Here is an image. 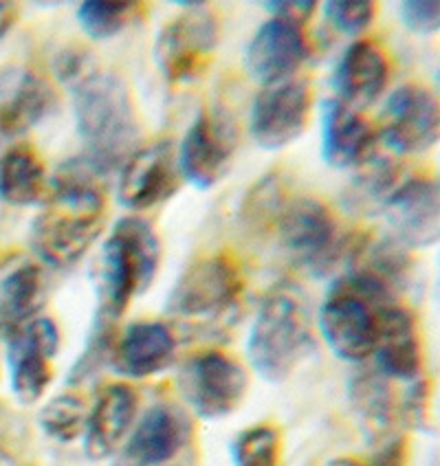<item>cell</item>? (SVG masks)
I'll return each mask as SVG.
<instances>
[{
    "mask_svg": "<svg viewBox=\"0 0 440 466\" xmlns=\"http://www.w3.org/2000/svg\"><path fill=\"white\" fill-rule=\"evenodd\" d=\"M104 178V169L88 157L57 169L49 203L31 227V247L40 259L68 268L102 236L108 218Z\"/></svg>",
    "mask_w": 440,
    "mask_h": 466,
    "instance_id": "cell-1",
    "label": "cell"
},
{
    "mask_svg": "<svg viewBox=\"0 0 440 466\" xmlns=\"http://www.w3.org/2000/svg\"><path fill=\"white\" fill-rule=\"evenodd\" d=\"M67 86L73 93V110L87 157L106 174L128 161L141 137L128 84L95 62Z\"/></svg>",
    "mask_w": 440,
    "mask_h": 466,
    "instance_id": "cell-2",
    "label": "cell"
},
{
    "mask_svg": "<svg viewBox=\"0 0 440 466\" xmlns=\"http://www.w3.org/2000/svg\"><path fill=\"white\" fill-rule=\"evenodd\" d=\"M161 264V242L141 218H124L110 231L95 271L97 319L115 324L130 301L152 284Z\"/></svg>",
    "mask_w": 440,
    "mask_h": 466,
    "instance_id": "cell-3",
    "label": "cell"
},
{
    "mask_svg": "<svg viewBox=\"0 0 440 466\" xmlns=\"http://www.w3.org/2000/svg\"><path fill=\"white\" fill-rule=\"evenodd\" d=\"M312 348L315 337L306 299L293 286H278L262 301L249 330V363L269 383H284Z\"/></svg>",
    "mask_w": 440,
    "mask_h": 466,
    "instance_id": "cell-4",
    "label": "cell"
},
{
    "mask_svg": "<svg viewBox=\"0 0 440 466\" xmlns=\"http://www.w3.org/2000/svg\"><path fill=\"white\" fill-rule=\"evenodd\" d=\"M396 301L394 293L362 273L346 271L333 284L320 310V330L328 348L348 363L373 357L379 312Z\"/></svg>",
    "mask_w": 440,
    "mask_h": 466,
    "instance_id": "cell-5",
    "label": "cell"
},
{
    "mask_svg": "<svg viewBox=\"0 0 440 466\" xmlns=\"http://www.w3.org/2000/svg\"><path fill=\"white\" fill-rule=\"evenodd\" d=\"M271 227L284 251L320 278L350 256L353 240L339 233L335 214L311 196H286Z\"/></svg>",
    "mask_w": 440,
    "mask_h": 466,
    "instance_id": "cell-6",
    "label": "cell"
},
{
    "mask_svg": "<svg viewBox=\"0 0 440 466\" xmlns=\"http://www.w3.org/2000/svg\"><path fill=\"white\" fill-rule=\"evenodd\" d=\"M245 290L240 264L227 253L196 259L169 293L166 312L185 324H219L231 317Z\"/></svg>",
    "mask_w": 440,
    "mask_h": 466,
    "instance_id": "cell-7",
    "label": "cell"
},
{
    "mask_svg": "<svg viewBox=\"0 0 440 466\" xmlns=\"http://www.w3.org/2000/svg\"><path fill=\"white\" fill-rule=\"evenodd\" d=\"M179 390L196 416L203 420H220L233 414L245 400L249 374L245 365L231 354L203 350L183 363Z\"/></svg>",
    "mask_w": 440,
    "mask_h": 466,
    "instance_id": "cell-8",
    "label": "cell"
},
{
    "mask_svg": "<svg viewBox=\"0 0 440 466\" xmlns=\"http://www.w3.org/2000/svg\"><path fill=\"white\" fill-rule=\"evenodd\" d=\"M185 12L168 23L157 38L155 57L168 82L181 84L199 77L210 65L220 40V25L205 3H181Z\"/></svg>",
    "mask_w": 440,
    "mask_h": 466,
    "instance_id": "cell-9",
    "label": "cell"
},
{
    "mask_svg": "<svg viewBox=\"0 0 440 466\" xmlns=\"http://www.w3.org/2000/svg\"><path fill=\"white\" fill-rule=\"evenodd\" d=\"M379 135L396 155H421L440 135L438 99L421 84H405L390 93L381 110Z\"/></svg>",
    "mask_w": 440,
    "mask_h": 466,
    "instance_id": "cell-10",
    "label": "cell"
},
{
    "mask_svg": "<svg viewBox=\"0 0 440 466\" xmlns=\"http://www.w3.org/2000/svg\"><path fill=\"white\" fill-rule=\"evenodd\" d=\"M236 146L238 130L231 116L203 110L185 132L177 152L181 177L199 189L214 187L230 169Z\"/></svg>",
    "mask_w": 440,
    "mask_h": 466,
    "instance_id": "cell-11",
    "label": "cell"
},
{
    "mask_svg": "<svg viewBox=\"0 0 440 466\" xmlns=\"http://www.w3.org/2000/svg\"><path fill=\"white\" fill-rule=\"evenodd\" d=\"M312 93L304 79L267 86L258 93L249 119L253 141L264 150H282L309 128Z\"/></svg>",
    "mask_w": 440,
    "mask_h": 466,
    "instance_id": "cell-12",
    "label": "cell"
},
{
    "mask_svg": "<svg viewBox=\"0 0 440 466\" xmlns=\"http://www.w3.org/2000/svg\"><path fill=\"white\" fill-rule=\"evenodd\" d=\"M12 368L15 399L25 405L40 400L53 380V365L60 350V330L49 317H36L5 339Z\"/></svg>",
    "mask_w": 440,
    "mask_h": 466,
    "instance_id": "cell-13",
    "label": "cell"
},
{
    "mask_svg": "<svg viewBox=\"0 0 440 466\" xmlns=\"http://www.w3.org/2000/svg\"><path fill=\"white\" fill-rule=\"evenodd\" d=\"M192 418L174 402L150 407L119 449L115 466H166L192 441Z\"/></svg>",
    "mask_w": 440,
    "mask_h": 466,
    "instance_id": "cell-14",
    "label": "cell"
},
{
    "mask_svg": "<svg viewBox=\"0 0 440 466\" xmlns=\"http://www.w3.org/2000/svg\"><path fill=\"white\" fill-rule=\"evenodd\" d=\"M181 169L172 141H157L137 147V152L124 163L117 198L128 209H152L166 203L179 192Z\"/></svg>",
    "mask_w": 440,
    "mask_h": 466,
    "instance_id": "cell-15",
    "label": "cell"
},
{
    "mask_svg": "<svg viewBox=\"0 0 440 466\" xmlns=\"http://www.w3.org/2000/svg\"><path fill=\"white\" fill-rule=\"evenodd\" d=\"M394 240L405 248L434 247L440 238V189L432 177H412L385 200Z\"/></svg>",
    "mask_w": 440,
    "mask_h": 466,
    "instance_id": "cell-16",
    "label": "cell"
},
{
    "mask_svg": "<svg viewBox=\"0 0 440 466\" xmlns=\"http://www.w3.org/2000/svg\"><path fill=\"white\" fill-rule=\"evenodd\" d=\"M309 57L302 26L271 18L256 31L245 51V65L264 88L289 82Z\"/></svg>",
    "mask_w": 440,
    "mask_h": 466,
    "instance_id": "cell-17",
    "label": "cell"
},
{
    "mask_svg": "<svg viewBox=\"0 0 440 466\" xmlns=\"http://www.w3.org/2000/svg\"><path fill=\"white\" fill-rule=\"evenodd\" d=\"M376 372L385 379L416 380L423 372V343L414 312L399 301L384 306L379 312L376 341L373 350Z\"/></svg>",
    "mask_w": 440,
    "mask_h": 466,
    "instance_id": "cell-18",
    "label": "cell"
},
{
    "mask_svg": "<svg viewBox=\"0 0 440 466\" xmlns=\"http://www.w3.org/2000/svg\"><path fill=\"white\" fill-rule=\"evenodd\" d=\"M53 104L49 79L25 66H0V135H25L49 115Z\"/></svg>",
    "mask_w": 440,
    "mask_h": 466,
    "instance_id": "cell-19",
    "label": "cell"
},
{
    "mask_svg": "<svg viewBox=\"0 0 440 466\" xmlns=\"http://www.w3.org/2000/svg\"><path fill=\"white\" fill-rule=\"evenodd\" d=\"M139 396L128 383H110L99 391L84 427V451L95 462L121 449L135 425Z\"/></svg>",
    "mask_w": 440,
    "mask_h": 466,
    "instance_id": "cell-20",
    "label": "cell"
},
{
    "mask_svg": "<svg viewBox=\"0 0 440 466\" xmlns=\"http://www.w3.org/2000/svg\"><path fill=\"white\" fill-rule=\"evenodd\" d=\"M177 357V337L163 321H137L115 341L110 365L124 379H150Z\"/></svg>",
    "mask_w": 440,
    "mask_h": 466,
    "instance_id": "cell-21",
    "label": "cell"
},
{
    "mask_svg": "<svg viewBox=\"0 0 440 466\" xmlns=\"http://www.w3.org/2000/svg\"><path fill=\"white\" fill-rule=\"evenodd\" d=\"M390 65L385 53L373 40H357L342 56L333 76L337 102L353 110L374 104L388 86Z\"/></svg>",
    "mask_w": 440,
    "mask_h": 466,
    "instance_id": "cell-22",
    "label": "cell"
},
{
    "mask_svg": "<svg viewBox=\"0 0 440 466\" xmlns=\"http://www.w3.org/2000/svg\"><path fill=\"white\" fill-rule=\"evenodd\" d=\"M376 130L357 110L337 99L322 104V155L331 167L346 169L362 166L374 155Z\"/></svg>",
    "mask_w": 440,
    "mask_h": 466,
    "instance_id": "cell-23",
    "label": "cell"
},
{
    "mask_svg": "<svg viewBox=\"0 0 440 466\" xmlns=\"http://www.w3.org/2000/svg\"><path fill=\"white\" fill-rule=\"evenodd\" d=\"M350 402L357 414L368 442L379 444L392 441L399 420V402L394 400L392 388L384 374L357 372L348 385Z\"/></svg>",
    "mask_w": 440,
    "mask_h": 466,
    "instance_id": "cell-24",
    "label": "cell"
},
{
    "mask_svg": "<svg viewBox=\"0 0 440 466\" xmlns=\"http://www.w3.org/2000/svg\"><path fill=\"white\" fill-rule=\"evenodd\" d=\"M46 299L45 275L36 264H25L0 284V341L34 321Z\"/></svg>",
    "mask_w": 440,
    "mask_h": 466,
    "instance_id": "cell-25",
    "label": "cell"
},
{
    "mask_svg": "<svg viewBox=\"0 0 440 466\" xmlns=\"http://www.w3.org/2000/svg\"><path fill=\"white\" fill-rule=\"evenodd\" d=\"M46 169L36 147L18 143L0 157V198L9 205H34L45 194Z\"/></svg>",
    "mask_w": 440,
    "mask_h": 466,
    "instance_id": "cell-26",
    "label": "cell"
},
{
    "mask_svg": "<svg viewBox=\"0 0 440 466\" xmlns=\"http://www.w3.org/2000/svg\"><path fill=\"white\" fill-rule=\"evenodd\" d=\"M396 187H399V166L392 158L373 155L362 166H357L353 183L343 192V205L354 214H379Z\"/></svg>",
    "mask_w": 440,
    "mask_h": 466,
    "instance_id": "cell-27",
    "label": "cell"
},
{
    "mask_svg": "<svg viewBox=\"0 0 440 466\" xmlns=\"http://www.w3.org/2000/svg\"><path fill=\"white\" fill-rule=\"evenodd\" d=\"M143 5L139 3H102V0H88L77 9V23L84 34L93 40H108L119 35L132 20L139 15Z\"/></svg>",
    "mask_w": 440,
    "mask_h": 466,
    "instance_id": "cell-28",
    "label": "cell"
},
{
    "mask_svg": "<svg viewBox=\"0 0 440 466\" xmlns=\"http://www.w3.org/2000/svg\"><path fill=\"white\" fill-rule=\"evenodd\" d=\"M233 466H282V436L278 427L256 425L231 442Z\"/></svg>",
    "mask_w": 440,
    "mask_h": 466,
    "instance_id": "cell-29",
    "label": "cell"
},
{
    "mask_svg": "<svg viewBox=\"0 0 440 466\" xmlns=\"http://www.w3.org/2000/svg\"><path fill=\"white\" fill-rule=\"evenodd\" d=\"M88 405L77 394H60L46 402L40 411V427L57 442H73L84 433Z\"/></svg>",
    "mask_w": 440,
    "mask_h": 466,
    "instance_id": "cell-30",
    "label": "cell"
},
{
    "mask_svg": "<svg viewBox=\"0 0 440 466\" xmlns=\"http://www.w3.org/2000/svg\"><path fill=\"white\" fill-rule=\"evenodd\" d=\"M399 420L414 431H436V405H434V383L425 376L412 380L399 402Z\"/></svg>",
    "mask_w": 440,
    "mask_h": 466,
    "instance_id": "cell-31",
    "label": "cell"
},
{
    "mask_svg": "<svg viewBox=\"0 0 440 466\" xmlns=\"http://www.w3.org/2000/svg\"><path fill=\"white\" fill-rule=\"evenodd\" d=\"M326 18L346 35H359L374 23L376 3L373 0H335L326 3Z\"/></svg>",
    "mask_w": 440,
    "mask_h": 466,
    "instance_id": "cell-32",
    "label": "cell"
},
{
    "mask_svg": "<svg viewBox=\"0 0 440 466\" xmlns=\"http://www.w3.org/2000/svg\"><path fill=\"white\" fill-rule=\"evenodd\" d=\"M401 20L412 34L434 35L440 26V3L427 0V3H403Z\"/></svg>",
    "mask_w": 440,
    "mask_h": 466,
    "instance_id": "cell-33",
    "label": "cell"
},
{
    "mask_svg": "<svg viewBox=\"0 0 440 466\" xmlns=\"http://www.w3.org/2000/svg\"><path fill=\"white\" fill-rule=\"evenodd\" d=\"M326 466H407V442L403 438H392V441L379 444L373 460L359 458H335Z\"/></svg>",
    "mask_w": 440,
    "mask_h": 466,
    "instance_id": "cell-34",
    "label": "cell"
},
{
    "mask_svg": "<svg viewBox=\"0 0 440 466\" xmlns=\"http://www.w3.org/2000/svg\"><path fill=\"white\" fill-rule=\"evenodd\" d=\"M262 7H267L273 14V18L295 26H304V23H309L311 15L315 14L317 3L315 0H275V3H264Z\"/></svg>",
    "mask_w": 440,
    "mask_h": 466,
    "instance_id": "cell-35",
    "label": "cell"
},
{
    "mask_svg": "<svg viewBox=\"0 0 440 466\" xmlns=\"http://www.w3.org/2000/svg\"><path fill=\"white\" fill-rule=\"evenodd\" d=\"M18 20V7L14 3H0V38L12 29Z\"/></svg>",
    "mask_w": 440,
    "mask_h": 466,
    "instance_id": "cell-36",
    "label": "cell"
},
{
    "mask_svg": "<svg viewBox=\"0 0 440 466\" xmlns=\"http://www.w3.org/2000/svg\"><path fill=\"white\" fill-rule=\"evenodd\" d=\"M0 466H7V464H5V462H3V460H0Z\"/></svg>",
    "mask_w": 440,
    "mask_h": 466,
    "instance_id": "cell-37",
    "label": "cell"
}]
</instances>
